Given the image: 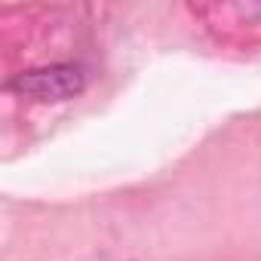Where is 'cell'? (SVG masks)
<instances>
[{
    "label": "cell",
    "mask_w": 261,
    "mask_h": 261,
    "mask_svg": "<svg viewBox=\"0 0 261 261\" xmlns=\"http://www.w3.org/2000/svg\"><path fill=\"white\" fill-rule=\"evenodd\" d=\"M86 83V74L80 65H49L37 71H25L13 80V89L40 101H65L74 98Z\"/></svg>",
    "instance_id": "1"
}]
</instances>
